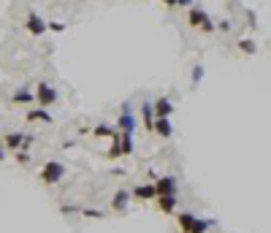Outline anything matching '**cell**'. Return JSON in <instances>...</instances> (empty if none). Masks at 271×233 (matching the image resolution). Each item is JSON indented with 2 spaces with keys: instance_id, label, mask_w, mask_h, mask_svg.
<instances>
[{
  "instance_id": "6da1fadb",
  "label": "cell",
  "mask_w": 271,
  "mask_h": 233,
  "mask_svg": "<svg viewBox=\"0 0 271 233\" xmlns=\"http://www.w3.org/2000/svg\"><path fill=\"white\" fill-rule=\"evenodd\" d=\"M187 25H190V28H195V30H201V33H214L217 30V25L211 22V17L206 14V9H201V6H190Z\"/></svg>"
},
{
  "instance_id": "7a4b0ae2",
  "label": "cell",
  "mask_w": 271,
  "mask_h": 233,
  "mask_svg": "<svg viewBox=\"0 0 271 233\" xmlns=\"http://www.w3.org/2000/svg\"><path fill=\"white\" fill-rule=\"evenodd\" d=\"M209 225L211 222H206V219H201V217H195V214H179L182 233H206Z\"/></svg>"
},
{
  "instance_id": "3957f363",
  "label": "cell",
  "mask_w": 271,
  "mask_h": 233,
  "mask_svg": "<svg viewBox=\"0 0 271 233\" xmlns=\"http://www.w3.org/2000/svg\"><path fill=\"white\" fill-rule=\"evenodd\" d=\"M63 176H65V165L60 160H49L41 168V182L44 184H57Z\"/></svg>"
},
{
  "instance_id": "277c9868",
  "label": "cell",
  "mask_w": 271,
  "mask_h": 233,
  "mask_svg": "<svg viewBox=\"0 0 271 233\" xmlns=\"http://www.w3.org/2000/svg\"><path fill=\"white\" fill-rule=\"evenodd\" d=\"M55 101H57V90L52 87L49 82H38V87H36V103L41 106V109H49Z\"/></svg>"
},
{
  "instance_id": "5b68a950",
  "label": "cell",
  "mask_w": 271,
  "mask_h": 233,
  "mask_svg": "<svg viewBox=\"0 0 271 233\" xmlns=\"http://www.w3.org/2000/svg\"><path fill=\"white\" fill-rule=\"evenodd\" d=\"M25 30H28L30 36H36V38H38V36H44V33L49 30V25H46L44 19L36 14V11H30L28 19H25Z\"/></svg>"
},
{
  "instance_id": "8992f818",
  "label": "cell",
  "mask_w": 271,
  "mask_h": 233,
  "mask_svg": "<svg viewBox=\"0 0 271 233\" xmlns=\"http://www.w3.org/2000/svg\"><path fill=\"white\" fill-rule=\"evenodd\" d=\"M157 195H176V179L174 176H160L155 182Z\"/></svg>"
},
{
  "instance_id": "52a82bcc",
  "label": "cell",
  "mask_w": 271,
  "mask_h": 233,
  "mask_svg": "<svg viewBox=\"0 0 271 233\" xmlns=\"http://www.w3.org/2000/svg\"><path fill=\"white\" fill-rule=\"evenodd\" d=\"M120 133H133L136 130V117H133V111L128 109V106H125V111L120 114Z\"/></svg>"
},
{
  "instance_id": "ba28073f",
  "label": "cell",
  "mask_w": 271,
  "mask_h": 233,
  "mask_svg": "<svg viewBox=\"0 0 271 233\" xmlns=\"http://www.w3.org/2000/svg\"><path fill=\"white\" fill-rule=\"evenodd\" d=\"M171 114H174V103H171V98L160 95L155 101V117H171Z\"/></svg>"
},
{
  "instance_id": "9c48e42d",
  "label": "cell",
  "mask_w": 271,
  "mask_h": 233,
  "mask_svg": "<svg viewBox=\"0 0 271 233\" xmlns=\"http://www.w3.org/2000/svg\"><path fill=\"white\" fill-rule=\"evenodd\" d=\"M25 138H28L25 133H9V136L3 138V146H6V149H11V152H17V149H22V146H25Z\"/></svg>"
},
{
  "instance_id": "30bf717a",
  "label": "cell",
  "mask_w": 271,
  "mask_h": 233,
  "mask_svg": "<svg viewBox=\"0 0 271 233\" xmlns=\"http://www.w3.org/2000/svg\"><path fill=\"white\" fill-rule=\"evenodd\" d=\"M155 133L163 138H171L174 136V128H171V117H157L155 119Z\"/></svg>"
},
{
  "instance_id": "8fae6325",
  "label": "cell",
  "mask_w": 271,
  "mask_h": 233,
  "mask_svg": "<svg viewBox=\"0 0 271 233\" xmlns=\"http://www.w3.org/2000/svg\"><path fill=\"white\" fill-rule=\"evenodd\" d=\"M141 119H144V128H147V130H155V106H152V103H144L141 106Z\"/></svg>"
},
{
  "instance_id": "7c38bea8",
  "label": "cell",
  "mask_w": 271,
  "mask_h": 233,
  "mask_svg": "<svg viewBox=\"0 0 271 233\" xmlns=\"http://www.w3.org/2000/svg\"><path fill=\"white\" fill-rule=\"evenodd\" d=\"M133 195L144 198V201H152V198H157V190H155V184H152V182H147V184H138V187L133 190Z\"/></svg>"
},
{
  "instance_id": "4fadbf2b",
  "label": "cell",
  "mask_w": 271,
  "mask_h": 233,
  "mask_svg": "<svg viewBox=\"0 0 271 233\" xmlns=\"http://www.w3.org/2000/svg\"><path fill=\"white\" fill-rule=\"evenodd\" d=\"M157 209L163 214H171L176 209V195H157Z\"/></svg>"
},
{
  "instance_id": "5bb4252c",
  "label": "cell",
  "mask_w": 271,
  "mask_h": 233,
  "mask_svg": "<svg viewBox=\"0 0 271 233\" xmlns=\"http://www.w3.org/2000/svg\"><path fill=\"white\" fill-rule=\"evenodd\" d=\"M120 149H122V155H133V149H136L133 133H120Z\"/></svg>"
},
{
  "instance_id": "9a60e30c",
  "label": "cell",
  "mask_w": 271,
  "mask_h": 233,
  "mask_svg": "<svg viewBox=\"0 0 271 233\" xmlns=\"http://www.w3.org/2000/svg\"><path fill=\"white\" fill-rule=\"evenodd\" d=\"M28 122H52V117H49L46 109H30L28 111Z\"/></svg>"
},
{
  "instance_id": "2e32d148",
  "label": "cell",
  "mask_w": 271,
  "mask_h": 233,
  "mask_svg": "<svg viewBox=\"0 0 271 233\" xmlns=\"http://www.w3.org/2000/svg\"><path fill=\"white\" fill-rule=\"evenodd\" d=\"M128 201H130V192H128V190H120L114 198H111V206H114L117 211H122L125 206H128Z\"/></svg>"
},
{
  "instance_id": "e0dca14e",
  "label": "cell",
  "mask_w": 271,
  "mask_h": 233,
  "mask_svg": "<svg viewBox=\"0 0 271 233\" xmlns=\"http://www.w3.org/2000/svg\"><path fill=\"white\" fill-rule=\"evenodd\" d=\"M33 101H36V95H33L30 90H19L11 95V103H33Z\"/></svg>"
},
{
  "instance_id": "ac0fdd59",
  "label": "cell",
  "mask_w": 271,
  "mask_h": 233,
  "mask_svg": "<svg viewBox=\"0 0 271 233\" xmlns=\"http://www.w3.org/2000/svg\"><path fill=\"white\" fill-rule=\"evenodd\" d=\"M239 49L244 52V55H255L257 46H255V41H249V38H241V41H239Z\"/></svg>"
},
{
  "instance_id": "d6986e66",
  "label": "cell",
  "mask_w": 271,
  "mask_h": 233,
  "mask_svg": "<svg viewBox=\"0 0 271 233\" xmlns=\"http://www.w3.org/2000/svg\"><path fill=\"white\" fill-rule=\"evenodd\" d=\"M95 136H101V138H114L117 133L111 130L109 125H98V128H95Z\"/></svg>"
},
{
  "instance_id": "ffe728a7",
  "label": "cell",
  "mask_w": 271,
  "mask_h": 233,
  "mask_svg": "<svg viewBox=\"0 0 271 233\" xmlns=\"http://www.w3.org/2000/svg\"><path fill=\"white\" fill-rule=\"evenodd\" d=\"M163 3H166L168 9H184V6H190L193 0H163Z\"/></svg>"
},
{
  "instance_id": "44dd1931",
  "label": "cell",
  "mask_w": 271,
  "mask_h": 233,
  "mask_svg": "<svg viewBox=\"0 0 271 233\" xmlns=\"http://www.w3.org/2000/svg\"><path fill=\"white\" fill-rule=\"evenodd\" d=\"M46 25H49L52 33H65V22H55V19H52V22H46Z\"/></svg>"
},
{
  "instance_id": "7402d4cb",
  "label": "cell",
  "mask_w": 271,
  "mask_h": 233,
  "mask_svg": "<svg viewBox=\"0 0 271 233\" xmlns=\"http://www.w3.org/2000/svg\"><path fill=\"white\" fill-rule=\"evenodd\" d=\"M201 76H203V65H195V68H193V84L201 82Z\"/></svg>"
},
{
  "instance_id": "603a6c76",
  "label": "cell",
  "mask_w": 271,
  "mask_h": 233,
  "mask_svg": "<svg viewBox=\"0 0 271 233\" xmlns=\"http://www.w3.org/2000/svg\"><path fill=\"white\" fill-rule=\"evenodd\" d=\"M17 160H19V163H28V160H30V157H28V152L22 149V152H19V155H17Z\"/></svg>"
},
{
  "instance_id": "cb8c5ba5",
  "label": "cell",
  "mask_w": 271,
  "mask_h": 233,
  "mask_svg": "<svg viewBox=\"0 0 271 233\" xmlns=\"http://www.w3.org/2000/svg\"><path fill=\"white\" fill-rule=\"evenodd\" d=\"M84 214H87V217H101V211H95V209H84Z\"/></svg>"
}]
</instances>
